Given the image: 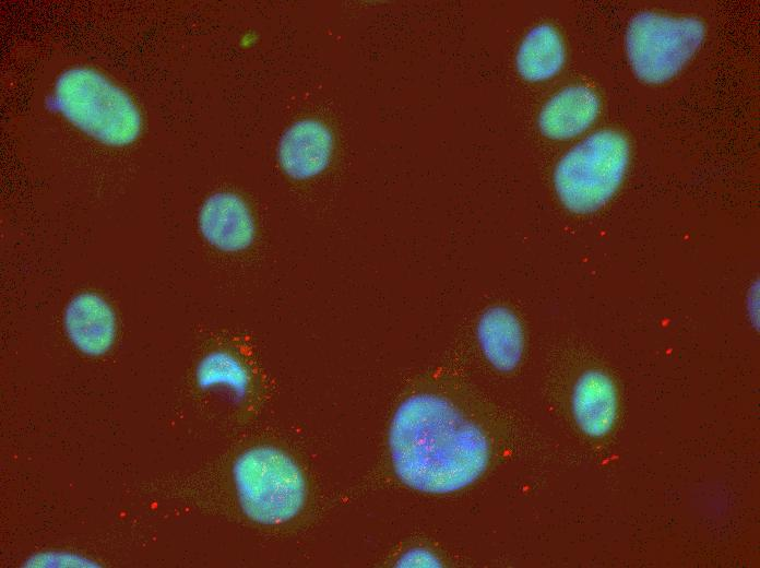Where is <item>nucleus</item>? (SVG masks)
Wrapping results in <instances>:
<instances>
[{
  "instance_id": "obj_10",
  "label": "nucleus",
  "mask_w": 760,
  "mask_h": 568,
  "mask_svg": "<svg viewBox=\"0 0 760 568\" xmlns=\"http://www.w3.org/2000/svg\"><path fill=\"white\" fill-rule=\"evenodd\" d=\"M571 405L580 429L590 437H603L613 429L617 418L616 386L605 372L587 370L573 387Z\"/></svg>"
},
{
  "instance_id": "obj_1",
  "label": "nucleus",
  "mask_w": 760,
  "mask_h": 568,
  "mask_svg": "<svg viewBox=\"0 0 760 568\" xmlns=\"http://www.w3.org/2000/svg\"><path fill=\"white\" fill-rule=\"evenodd\" d=\"M389 448L399 480L432 495L473 484L490 459L483 430L450 400L432 393L411 395L397 406L389 429Z\"/></svg>"
},
{
  "instance_id": "obj_15",
  "label": "nucleus",
  "mask_w": 760,
  "mask_h": 568,
  "mask_svg": "<svg viewBox=\"0 0 760 568\" xmlns=\"http://www.w3.org/2000/svg\"><path fill=\"white\" fill-rule=\"evenodd\" d=\"M403 567H438V558L428 551L414 548L406 552L399 560Z\"/></svg>"
},
{
  "instance_id": "obj_7",
  "label": "nucleus",
  "mask_w": 760,
  "mask_h": 568,
  "mask_svg": "<svg viewBox=\"0 0 760 568\" xmlns=\"http://www.w3.org/2000/svg\"><path fill=\"white\" fill-rule=\"evenodd\" d=\"M198 221L203 238L223 252L246 250L254 239L250 209L240 197L230 192L211 194L203 202Z\"/></svg>"
},
{
  "instance_id": "obj_9",
  "label": "nucleus",
  "mask_w": 760,
  "mask_h": 568,
  "mask_svg": "<svg viewBox=\"0 0 760 568\" xmlns=\"http://www.w3.org/2000/svg\"><path fill=\"white\" fill-rule=\"evenodd\" d=\"M332 149V135L324 125L301 120L289 127L281 139L280 165L290 178L308 179L326 168Z\"/></svg>"
},
{
  "instance_id": "obj_3",
  "label": "nucleus",
  "mask_w": 760,
  "mask_h": 568,
  "mask_svg": "<svg viewBox=\"0 0 760 568\" xmlns=\"http://www.w3.org/2000/svg\"><path fill=\"white\" fill-rule=\"evenodd\" d=\"M629 157L627 139L614 130L594 132L568 150L553 174L563 208L578 215L602 209L621 186Z\"/></svg>"
},
{
  "instance_id": "obj_13",
  "label": "nucleus",
  "mask_w": 760,
  "mask_h": 568,
  "mask_svg": "<svg viewBox=\"0 0 760 568\" xmlns=\"http://www.w3.org/2000/svg\"><path fill=\"white\" fill-rule=\"evenodd\" d=\"M195 381L202 390L222 388L237 399H244L250 387V376L233 354L214 351L203 356L195 368Z\"/></svg>"
},
{
  "instance_id": "obj_4",
  "label": "nucleus",
  "mask_w": 760,
  "mask_h": 568,
  "mask_svg": "<svg viewBox=\"0 0 760 568\" xmlns=\"http://www.w3.org/2000/svg\"><path fill=\"white\" fill-rule=\"evenodd\" d=\"M233 480L242 512L253 522L276 525L301 510L305 477L284 451L268 446L244 451L233 465Z\"/></svg>"
},
{
  "instance_id": "obj_8",
  "label": "nucleus",
  "mask_w": 760,
  "mask_h": 568,
  "mask_svg": "<svg viewBox=\"0 0 760 568\" xmlns=\"http://www.w3.org/2000/svg\"><path fill=\"white\" fill-rule=\"evenodd\" d=\"M599 108V98L592 88L570 85L550 96L543 105L537 118L538 128L548 139L569 140L593 125Z\"/></svg>"
},
{
  "instance_id": "obj_11",
  "label": "nucleus",
  "mask_w": 760,
  "mask_h": 568,
  "mask_svg": "<svg viewBox=\"0 0 760 568\" xmlns=\"http://www.w3.org/2000/svg\"><path fill=\"white\" fill-rule=\"evenodd\" d=\"M476 333L483 355L496 370L509 372L518 367L524 351V333L511 309L494 306L485 310Z\"/></svg>"
},
{
  "instance_id": "obj_14",
  "label": "nucleus",
  "mask_w": 760,
  "mask_h": 568,
  "mask_svg": "<svg viewBox=\"0 0 760 568\" xmlns=\"http://www.w3.org/2000/svg\"><path fill=\"white\" fill-rule=\"evenodd\" d=\"M24 567H99L100 565L85 555L68 551H43L32 554L23 564Z\"/></svg>"
},
{
  "instance_id": "obj_12",
  "label": "nucleus",
  "mask_w": 760,
  "mask_h": 568,
  "mask_svg": "<svg viewBox=\"0 0 760 568\" xmlns=\"http://www.w3.org/2000/svg\"><path fill=\"white\" fill-rule=\"evenodd\" d=\"M566 61V46L559 31L550 24L532 27L522 38L515 54L519 75L531 83L557 75Z\"/></svg>"
},
{
  "instance_id": "obj_5",
  "label": "nucleus",
  "mask_w": 760,
  "mask_h": 568,
  "mask_svg": "<svg viewBox=\"0 0 760 568\" xmlns=\"http://www.w3.org/2000/svg\"><path fill=\"white\" fill-rule=\"evenodd\" d=\"M705 26L696 17H677L644 11L628 24L625 47L637 78L663 84L692 59L705 38Z\"/></svg>"
},
{
  "instance_id": "obj_2",
  "label": "nucleus",
  "mask_w": 760,
  "mask_h": 568,
  "mask_svg": "<svg viewBox=\"0 0 760 568\" xmlns=\"http://www.w3.org/2000/svg\"><path fill=\"white\" fill-rule=\"evenodd\" d=\"M47 103L75 129L107 146L129 145L142 131V115L130 94L90 66L63 70Z\"/></svg>"
},
{
  "instance_id": "obj_6",
  "label": "nucleus",
  "mask_w": 760,
  "mask_h": 568,
  "mask_svg": "<svg viewBox=\"0 0 760 568\" xmlns=\"http://www.w3.org/2000/svg\"><path fill=\"white\" fill-rule=\"evenodd\" d=\"M62 323L71 344L86 356L107 354L117 339L115 309L105 297L93 291L80 292L69 299Z\"/></svg>"
}]
</instances>
